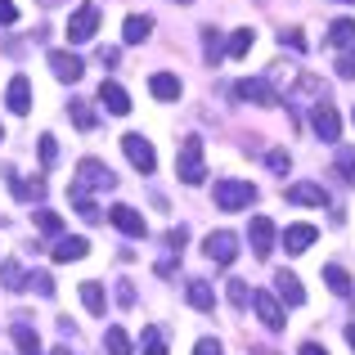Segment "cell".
Segmentation results:
<instances>
[{
  "instance_id": "cell-48",
  "label": "cell",
  "mask_w": 355,
  "mask_h": 355,
  "mask_svg": "<svg viewBox=\"0 0 355 355\" xmlns=\"http://www.w3.org/2000/svg\"><path fill=\"white\" fill-rule=\"evenodd\" d=\"M50 355H77V351H68V347H59V351H50Z\"/></svg>"
},
{
  "instance_id": "cell-5",
  "label": "cell",
  "mask_w": 355,
  "mask_h": 355,
  "mask_svg": "<svg viewBox=\"0 0 355 355\" xmlns=\"http://www.w3.org/2000/svg\"><path fill=\"white\" fill-rule=\"evenodd\" d=\"M121 153H126V162L135 166V171H144V175L157 171V153L144 135H121Z\"/></svg>"
},
{
  "instance_id": "cell-15",
  "label": "cell",
  "mask_w": 355,
  "mask_h": 355,
  "mask_svg": "<svg viewBox=\"0 0 355 355\" xmlns=\"http://www.w3.org/2000/svg\"><path fill=\"white\" fill-rule=\"evenodd\" d=\"M275 297H279V302H288V306H302L306 302L302 279H297L293 270H279V275H275Z\"/></svg>"
},
{
  "instance_id": "cell-36",
  "label": "cell",
  "mask_w": 355,
  "mask_h": 355,
  "mask_svg": "<svg viewBox=\"0 0 355 355\" xmlns=\"http://www.w3.org/2000/svg\"><path fill=\"white\" fill-rule=\"evenodd\" d=\"M338 77H342V81H351V77H355V45L338 54Z\"/></svg>"
},
{
  "instance_id": "cell-35",
  "label": "cell",
  "mask_w": 355,
  "mask_h": 355,
  "mask_svg": "<svg viewBox=\"0 0 355 355\" xmlns=\"http://www.w3.org/2000/svg\"><path fill=\"white\" fill-rule=\"evenodd\" d=\"M266 166H270L275 175H288V166H293V162H288L284 148H270V153H266Z\"/></svg>"
},
{
  "instance_id": "cell-4",
  "label": "cell",
  "mask_w": 355,
  "mask_h": 355,
  "mask_svg": "<svg viewBox=\"0 0 355 355\" xmlns=\"http://www.w3.org/2000/svg\"><path fill=\"white\" fill-rule=\"evenodd\" d=\"M252 311H257V320L266 324L270 333H279L288 324V315H284V302H279L275 293H266V288H252Z\"/></svg>"
},
{
  "instance_id": "cell-52",
  "label": "cell",
  "mask_w": 355,
  "mask_h": 355,
  "mask_svg": "<svg viewBox=\"0 0 355 355\" xmlns=\"http://www.w3.org/2000/svg\"><path fill=\"white\" fill-rule=\"evenodd\" d=\"M0 139H5V130H0Z\"/></svg>"
},
{
  "instance_id": "cell-8",
  "label": "cell",
  "mask_w": 355,
  "mask_h": 355,
  "mask_svg": "<svg viewBox=\"0 0 355 355\" xmlns=\"http://www.w3.org/2000/svg\"><path fill=\"white\" fill-rule=\"evenodd\" d=\"M95 27H99V9L86 0V5H77V14H72V23H68V41L72 45L90 41V36H95Z\"/></svg>"
},
{
  "instance_id": "cell-25",
  "label": "cell",
  "mask_w": 355,
  "mask_h": 355,
  "mask_svg": "<svg viewBox=\"0 0 355 355\" xmlns=\"http://www.w3.org/2000/svg\"><path fill=\"white\" fill-rule=\"evenodd\" d=\"M324 284H329V288H333V293H338V297H351V293H355L351 275H347V270L338 266V261H333V266H324Z\"/></svg>"
},
{
  "instance_id": "cell-17",
  "label": "cell",
  "mask_w": 355,
  "mask_h": 355,
  "mask_svg": "<svg viewBox=\"0 0 355 355\" xmlns=\"http://www.w3.org/2000/svg\"><path fill=\"white\" fill-rule=\"evenodd\" d=\"M184 302H189L193 311H211V306H216V293H211L207 279H189V284H184Z\"/></svg>"
},
{
  "instance_id": "cell-30",
  "label": "cell",
  "mask_w": 355,
  "mask_h": 355,
  "mask_svg": "<svg viewBox=\"0 0 355 355\" xmlns=\"http://www.w3.org/2000/svg\"><path fill=\"white\" fill-rule=\"evenodd\" d=\"M225 297H230V306L248 311V306H252V288H248V279H230V284H225Z\"/></svg>"
},
{
  "instance_id": "cell-22",
  "label": "cell",
  "mask_w": 355,
  "mask_h": 355,
  "mask_svg": "<svg viewBox=\"0 0 355 355\" xmlns=\"http://www.w3.org/2000/svg\"><path fill=\"white\" fill-rule=\"evenodd\" d=\"M9 338H14L18 355H45V351H41V338H36L32 324H14V329H9Z\"/></svg>"
},
{
  "instance_id": "cell-26",
  "label": "cell",
  "mask_w": 355,
  "mask_h": 355,
  "mask_svg": "<svg viewBox=\"0 0 355 355\" xmlns=\"http://www.w3.org/2000/svg\"><path fill=\"white\" fill-rule=\"evenodd\" d=\"M333 171H338L347 184H355V144H342L338 153H333Z\"/></svg>"
},
{
  "instance_id": "cell-51",
  "label": "cell",
  "mask_w": 355,
  "mask_h": 355,
  "mask_svg": "<svg viewBox=\"0 0 355 355\" xmlns=\"http://www.w3.org/2000/svg\"><path fill=\"white\" fill-rule=\"evenodd\" d=\"M180 5H193V0H180Z\"/></svg>"
},
{
  "instance_id": "cell-34",
  "label": "cell",
  "mask_w": 355,
  "mask_h": 355,
  "mask_svg": "<svg viewBox=\"0 0 355 355\" xmlns=\"http://www.w3.org/2000/svg\"><path fill=\"white\" fill-rule=\"evenodd\" d=\"M202 45H207V59H211V63H216L220 54H225V41H220L216 27H202Z\"/></svg>"
},
{
  "instance_id": "cell-49",
  "label": "cell",
  "mask_w": 355,
  "mask_h": 355,
  "mask_svg": "<svg viewBox=\"0 0 355 355\" xmlns=\"http://www.w3.org/2000/svg\"><path fill=\"white\" fill-rule=\"evenodd\" d=\"M41 5H45V9H54V5H63V0H41Z\"/></svg>"
},
{
  "instance_id": "cell-10",
  "label": "cell",
  "mask_w": 355,
  "mask_h": 355,
  "mask_svg": "<svg viewBox=\"0 0 355 355\" xmlns=\"http://www.w3.org/2000/svg\"><path fill=\"white\" fill-rule=\"evenodd\" d=\"M288 202L293 207H329V189L315 180H297V184H288Z\"/></svg>"
},
{
  "instance_id": "cell-18",
  "label": "cell",
  "mask_w": 355,
  "mask_h": 355,
  "mask_svg": "<svg viewBox=\"0 0 355 355\" xmlns=\"http://www.w3.org/2000/svg\"><path fill=\"white\" fill-rule=\"evenodd\" d=\"M148 90H153V99L171 104V99H180V77H175V72H153V77H148Z\"/></svg>"
},
{
  "instance_id": "cell-2",
  "label": "cell",
  "mask_w": 355,
  "mask_h": 355,
  "mask_svg": "<svg viewBox=\"0 0 355 355\" xmlns=\"http://www.w3.org/2000/svg\"><path fill=\"white\" fill-rule=\"evenodd\" d=\"M211 198H216L220 211H243V207L257 202V184H252V180H216Z\"/></svg>"
},
{
  "instance_id": "cell-7",
  "label": "cell",
  "mask_w": 355,
  "mask_h": 355,
  "mask_svg": "<svg viewBox=\"0 0 355 355\" xmlns=\"http://www.w3.org/2000/svg\"><path fill=\"white\" fill-rule=\"evenodd\" d=\"M311 126H315V135H320L324 144H338V135H342V117H338V108H333V104H315Z\"/></svg>"
},
{
  "instance_id": "cell-50",
  "label": "cell",
  "mask_w": 355,
  "mask_h": 355,
  "mask_svg": "<svg viewBox=\"0 0 355 355\" xmlns=\"http://www.w3.org/2000/svg\"><path fill=\"white\" fill-rule=\"evenodd\" d=\"M338 5H355V0H338Z\"/></svg>"
},
{
  "instance_id": "cell-24",
  "label": "cell",
  "mask_w": 355,
  "mask_h": 355,
  "mask_svg": "<svg viewBox=\"0 0 355 355\" xmlns=\"http://www.w3.org/2000/svg\"><path fill=\"white\" fill-rule=\"evenodd\" d=\"M104 351H108V355H135V351H130V333L121 329V324H108V333H104Z\"/></svg>"
},
{
  "instance_id": "cell-19",
  "label": "cell",
  "mask_w": 355,
  "mask_h": 355,
  "mask_svg": "<svg viewBox=\"0 0 355 355\" xmlns=\"http://www.w3.org/2000/svg\"><path fill=\"white\" fill-rule=\"evenodd\" d=\"M86 252H90V243L77 239V234H63L59 243H54V261H59V266H68V261H81Z\"/></svg>"
},
{
  "instance_id": "cell-29",
  "label": "cell",
  "mask_w": 355,
  "mask_h": 355,
  "mask_svg": "<svg viewBox=\"0 0 355 355\" xmlns=\"http://www.w3.org/2000/svg\"><path fill=\"white\" fill-rule=\"evenodd\" d=\"M139 351H144V355H166V333L148 324V329L139 333Z\"/></svg>"
},
{
  "instance_id": "cell-43",
  "label": "cell",
  "mask_w": 355,
  "mask_h": 355,
  "mask_svg": "<svg viewBox=\"0 0 355 355\" xmlns=\"http://www.w3.org/2000/svg\"><path fill=\"white\" fill-rule=\"evenodd\" d=\"M117 302L121 306H135V284H130V279H121V284H117Z\"/></svg>"
},
{
  "instance_id": "cell-23",
  "label": "cell",
  "mask_w": 355,
  "mask_h": 355,
  "mask_svg": "<svg viewBox=\"0 0 355 355\" xmlns=\"http://www.w3.org/2000/svg\"><path fill=\"white\" fill-rule=\"evenodd\" d=\"M315 239H320V234H315V225H288V234H284V248L293 252V257H302V252L311 248Z\"/></svg>"
},
{
  "instance_id": "cell-31",
  "label": "cell",
  "mask_w": 355,
  "mask_h": 355,
  "mask_svg": "<svg viewBox=\"0 0 355 355\" xmlns=\"http://www.w3.org/2000/svg\"><path fill=\"white\" fill-rule=\"evenodd\" d=\"M81 302H86L90 315H104V284H95V279L81 284Z\"/></svg>"
},
{
  "instance_id": "cell-45",
  "label": "cell",
  "mask_w": 355,
  "mask_h": 355,
  "mask_svg": "<svg viewBox=\"0 0 355 355\" xmlns=\"http://www.w3.org/2000/svg\"><path fill=\"white\" fill-rule=\"evenodd\" d=\"M0 23H18V5L14 0H0Z\"/></svg>"
},
{
  "instance_id": "cell-16",
  "label": "cell",
  "mask_w": 355,
  "mask_h": 355,
  "mask_svg": "<svg viewBox=\"0 0 355 355\" xmlns=\"http://www.w3.org/2000/svg\"><path fill=\"white\" fill-rule=\"evenodd\" d=\"M99 104H104L108 113H117V117L130 113V95L117 86V81H104V86H99Z\"/></svg>"
},
{
  "instance_id": "cell-39",
  "label": "cell",
  "mask_w": 355,
  "mask_h": 355,
  "mask_svg": "<svg viewBox=\"0 0 355 355\" xmlns=\"http://www.w3.org/2000/svg\"><path fill=\"white\" fill-rule=\"evenodd\" d=\"M184 243H189V230H184V225H175L171 234H166V248H171V252H184Z\"/></svg>"
},
{
  "instance_id": "cell-42",
  "label": "cell",
  "mask_w": 355,
  "mask_h": 355,
  "mask_svg": "<svg viewBox=\"0 0 355 355\" xmlns=\"http://www.w3.org/2000/svg\"><path fill=\"white\" fill-rule=\"evenodd\" d=\"M77 211H81V216L90 220V225H95V220H104V211H99V207H95L90 198H77Z\"/></svg>"
},
{
  "instance_id": "cell-41",
  "label": "cell",
  "mask_w": 355,
  "mask_h": 355,
  "mask_svg": "<svg viewBox=\"0 0 355 355\" xmlns=\"http://www.w3.org/2000/svg\"><path fill=\"white\" fill-rule=\"evenodd\" d=\"M279 41H284V45H293V50H306V36L297 32V27H284V32H279Z\"/></svg>"
},
{
  "instance_id": "cell-9",
  "label": "cell",
  "mask_w": 355,
  "mask_h": 355,
  "mask_svg": "<svg viewBox=\"0 0 355 355\" xmlns=\"http://www.w3.org/2000/svg\"><path fill=\"white\" fill-rule=\"evenodd\" d=\"M202 252H207L216 266H230V261L239 257V239L230 234V230H211L207 234V243H202Z\"/></svg>"
},
{
  "instance_id": "cell-12",
  "label": "cell",
  "mask_w": 355,
  "mask_h": 355,
  "mask_svg": "<svg viewBox=\"0 0 355 355\" xmlns=\"http://www.w3.org/2000/svg\"><path fill=\"white\" fill-rule=\"evenodd\" d=\"M5 104H9V113H18V117H27L32 113V81L18 72V77H9V86H5Z\"/></svg>"
},
{
  "instance_id": "cell-37",
  "label": "cell",
  "mask_w": 355,
  "mask_h": 355,
  "mask_svg": "<svg viewBox=\"0 0 355 355\" xmlns=\"http://www.w3.org/2000/svg\"><path fill=\"white\" fill-rule=\"evenodd\" d=\"M27 288H36L41 297L54 293V284H50V275H45V270H32V275H27Z\"/></svg>"
},
{
  "instance_id": "cell-32",
  "label": "cell",
  "mask_w": 355,
  "mask_h": 355,
  "mask_svg": "<svg viewBox=\"0 0 355 355\" xmlns=\"http://www.w3.org/2000/svg\"><path fill=\"white\" fill-rule=\"evenodd\" d=\"M36 230H41V234L63 239V216H59V211H36Z\"/></svg>"
},
{
  "instance_id": "cell-47",
  "label": "cell",
  "mask_w": 355,
  "mask_h": 355,
  "mask_svg": "<svg viewBox=\"0 0 355 355\" xmlns=\"http://www.w3.org/2000/svg\"><path fill=\"white\" fill-rule=\"evenodd\" d=\"M347 342H351V347H355V324H351V329H347Z\"/></svg>"
},
{
  "instance_id": "cell-20",
  "label": "cell",
  "mask_w": 355,
  "mask_h": 355,
  "mask_svg": "<svg viewBox=\"0 0 355 355\" xmlns=\"http://www.w3.org/2000/svg\"><path fill=\"white\" fill-rule=\"evenodd\" d=\"M324 41H329L333 50H351V45H355V18H338V23H329Z\"/></svg>"
},
{
  "instance_id": "cell-13",
  "label": "cell",
  "mask_w": 355,
  "mask_h": 355,
  "mask_svg": "<svg viewBox=\"0 0 355 355\" xmlns=\"http://www.w3.org/2000/svg\"><path fill=\"white\" fill-rule=\"evenodd\" d=\"M50 72H54L59 81H72V86H77L81 72H86V63H81L72 50H50Z\"/></svg>"
},
{
  "instance_id": "cell-27",
  "label": "cell",
  "mask_w": 355,
  "mask_h": 355,
  "mask_svg": "<svg viewBox=\"0 0 355 355\" xmlns=\"http://www.w3.org/2000/svg\"><path fill=\"white\" fill-rule=\"evenodd\" d=\"M0 284H5L9 293H23V288H27L23 266H18V261H0Z\"/></svg>"
},
{
  "instance_id": "cell-14",
  "label": "cell",
  "mask_w": 355,
  "mask_h": 355,
  "mask_svg": "<svg viewBox=\"0 0 355 355\" xmlns=\"http://www.w3.org/2000/svg\"><path fill=\"white\" fill-rule=\"evenodd\" d=\"M108 220H113V225L121 230V234L126 239H144V216H139L135 207H126V202H117V207H108Z\"/></svg>"
},
{
  "instance_id": "cell-3",
  "label": "cell",
  "mask_w": 355,
  "mask_h": 355,
  "mask_svg": "<svg viewBox=\"0 0 355 355\" xmlns=\"http://www.w3.org/2000/svg\"><path fill=\"white\" fill-rule=\"evenodd\" d=\"M175 166H180V180L184 184H202V180H207V166H202V135H184Z\"/></svg>"
},
{
  "instance_id": "cell-1",
  "label": "cell",
  "mask_w": 355,
  "mask_h": 355,
  "mask_svg": "<svg viewBox=\"0 0 355 355\" xmlns=\"http://www.w3.org/2000/svg\"><path fill=\"white\" fill-rule=\"evenodd\" d=\"M113 184H117V175L108 171L99 157H86V162L77 166V175H72L68 193H72V202H77V198H86V189H113Z\"/></svg>"
},
{
  "instance_id": "cell-21",
  "label": "cell",
  "mask_w": 355,
  "mask_h": 355,
  "mask_svg": "<svg viewBox=\"0 0 355 355\" xmlns=\"http://www.w3.org/2000/svg\"><path fill=\"white\" fill-rule=\"evenodd\" d=\"M148 36H153V18H148V14H130L126 27H121V41L139 45V41H148Z\"/></svg>"
},
{
  "instance_id": "cell-40",
  "label": "cell",
  "mask_w": 355,
  "mask_h": 355,
  "mask_svg": "<svg viewBox=\"0 0 355 355\" xmlns=\"http://www.w3.org/2000/svg\"><path fill=\"white\" fill-rule=\"evenodd\" d=\"M193 355H225V347H220L216 338H198V347H193Z\"/></svg>"
},
{
  "instance_id": "cell-33",
  "label": "cell",
  "mask_w": 355,
  "mask_h": 355,
  "mask_svg": "<svg viewBox=\"0 0 355 355\" xmlns=\"http://www.w3.org/2000/svg\"><path fill=\"white\" fill-rule=\"evenodd\" d=\"M68 113H72V121H77L81 130H95V113H90V104H81V99H72V104H68Z\"/></svg>"
},
{
  "instance_id": "cell-6",
  "label": "cell",
  "mask_w": 355,
  "mask_h": 355,
  "mask_svg": "<svg viewBox=\"0 0 355 355\" xmlns=\"http://www.w3.org/2000/svg\"><path fill=\"white\" fill-rule=\"evenodd\" d=\"M234 95H239V99H248V104H261V108L279 104V90L270 86L266 77H243L239 86H234Z\"/></svg>"
},
{
  "instance_id": "cell-38",
  "label": "cell",
  "mask_w": 355,
  "mask_h": 355,
  "mask_svg": "<svg viewBox=\"0 0 355 355\" xmlns=\"http://www.w3.org/2000/svg\"><path fill=\"white\" fill-rule=\"evenodd\" d=\"M41 162H45V166L59 162V144H54V135H41Z\"/></svg>"
},
{
  "instance_id": "cell-46",
  "label": "cell",
  "mask_w": 355,
  "mask_h": 355,
  "mask_svg": "<svg viewBox=\"0 0 355 355\" xmlns=\"http://www.w3.org/2000/svg\"><path fill=\"white\" fill-rule=\"evenodd\" d=\"M297 355H329V351H324L320 342H302V351H297Z\"/></svg>"
},
{
  "instance_id": "cell-28",
  "label": "cell",
  "mask_w": 355,
  "mask_h": 355,
  "mask_svg": "<svg viewBox=\"0 0 355 355\" xmlns=\"http://www.w3.org/2000/svg\"><path fill=\"white\" fill-rule=\"evenodd\" d=\"M252 41H257V32H252V27H239V32L225 41V54H230V59H243V54L252 50Z\"/></svg>"
},
{
  "instance_id": "cell-44",
  "label": "cell",
  "mask_w": 355,
  "mask_h": 355,
  "mask_svg": "<svg viewBox=\"0 0 355 355\" xmlns=\"http://www.w3.org/2000/svg\"><path fill=\"white\" fill-rule=\"evenodd\" d=\"M99 63H104V68H117V63H121V50H117V45H104V50H99Z\"/></svg>"
},
{
  "instance_id": "cell-11",
  "label": "cell",
  "mask_w": 355,
  "mask_h": 355,
  "mask_svg": "<svg viewBox=\"0 0 355 355\" xmlns=\"http://www.w3.org/2000/svg\"><path fill=\"white\" fill-rule=\"evenodd\" d=\"M275 220L270 216H252V225H248V239H252V257H270L275 252Z\"/></svg>"
}]
</instances>
